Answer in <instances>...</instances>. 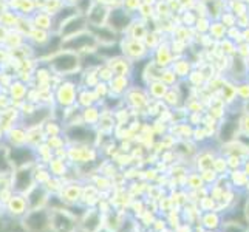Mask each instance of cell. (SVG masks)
Masks as SVG:
<instances>
[{
	"instance_id": "83f0119b",
	"label": "cell",
	"mask_w": 249,
	"mask_h": 232,
	"mask_svg": "<svg viewBox=\"0 0 249 232\" xmlns=\"http://www.w3.org/2000/svg\"><path fill=\"white\" fill-rule=\"evenodd\" d=\"M74 232H85V231H82V229H81V228H78V229H76V231H74Z\"/></svg>"
},
{
	"instance_id": "52a82bcc",
	"label": "cell",
	"mask_w": 249,
	"mask_h": 232,
	"mask_svg": "<svg viewBox=\"0 0 249 232\" xmlns=\"http://www.w3.org/2000/svg\"><path fill=\"white\" fill-rule=\"evenodd\" d=\"M238 119H226V121H223L220 128H218V140L225 144H229L232 143L235 138H237V132H238Z\"/></svg>"
},
{
	"instance_id": "ac0fdd59",
	"label": "cell",
	"mask_w": 249,
	"mask_h": 232,
	"mask_svg": "<svg viewBox=\"0 0 249 232\" xmlns=\"http://www.w3.org/2000/svg\"><path fill=\"white\" fill-rule=\"evenodd\" d=\"M215 206V200L211 198V196H204V198H200V208L203 212H208V211H215L213 209Z\"/></svg>"
},
{
	"instance_id": "3957f363",
	"label": "cell",
	"mask_w": 249,
	"mask_h": 232,
	"mask_svg": "<svg viewBox=\"0 0 249 232\" xmlns=\"http://www.w3.org/2000/svg\"><path fill=\"white\" fill-rule=\"evenodd\" d=\"M102 223H104L102 212L96 208H87L79 218V228L85 232H98L102 228Z\"/></svg>"
},
{
	"instance_id": "d4e9b609",
	"label": "cell",
	"mask_w": 249,
	"mask_h": 232,
	"mask_svg": "<svg viewBox=\"0 0 249 232\" xmlns=\"http://www.w3.org/2000/svg\"><path fill=\"white\" fill-rule=\"evenodd\" d=\"M243 172H245V174H246V177L249 178V158L246 160V161H243Z\"/></svg>"
},
{
	"instance_id": "cb8c5ba5",
	"label": "cell",
	"mask_w": 249,
	"mask_h": 232,
	"mask_svg": "<svg viewBox=\"0 0 249 232\" xmlns=\"http://www.w3.org/2000/svg\"><path fill=\"white\" fill-rule=\"evenodd\" d=\"M240 127H242L243 133L249 136V116H245L242 121H240Z\"/></svg>"
},
{
	"instance_id": "7a4b0ae2",
	"label": "cell",
	"mask_w": 249,
	"mask_h": 232,
	"mask_svg": "<svg viewBox=\"0 0 249 232\" xmlns=\"http://www.w3.org/2000/svg\"><path fill=\"white\" fill-rule=\"evenodd\" d=\"M78 228V218L68 211H51V229L54 232H74Z\"/></svg>"
},
{
	"instance_id": "8fae6325",
	"label": "cell",
	"mask_w": 249,
	"mask_h": 232,
	"mask_svg": "<svg viewBox=\"0 0 249 232\" xmlns=\"http://www.w3.org/2000/svg\"><path fill=\"white\" fill-rule=\"evenodd\" d=\"M223 218L220 217V214L217 211H208L203 214L201 225L208 231H218L221 228Z\"/></svg>"
},
{
	"instance_id": "44dd1931",
	"label": "cell",
	"mask_w": 249,
	"mask_h": 232,
	"mask_svg": "<svg viewBox=\"0 0 249 232\" xmlns=\"http://www.w3.org/2000/svg\"><path fill=\"white\" fill-rule=\"evenodd\" d=\"M99 36L102 34V40L106 42H115V33H111L110 30H98L96 31Z\"/></svg>"
},
{
	"instance_id": "9a60e30c",
	"label": "cell",
	"mask_w": 249,
	"mask_h": 232,
	"mask_svg": "<svg viewBox=\"0 0 249 232\" xmlns=\"http://www.w3.org/2000/svg\"><path fill=\"white\" fill-rule=\"evenodd\" d=\"M220 232H249V226L237 221H223Z\"/></svg>"
},
{
	"instance_id": "ba28073f",
	"label": "cell",
	"mask_w": 249,
	"mask_h": 232,
	"mask_svg": "<svg viewBox=\"0 0 249 232\" xmlns=\"http://www.w3.org/2000/svg\"><path fill=\"white\" fill-rule=\"evenodd\" d=\"M67 135L70 140L76 143H82V144H89L94 140V132L85 125H73L71 128L67 130Z\"/></svg>"
},
{
	"instance_id": "5b68a950",
	"label": "cell",
	"mask_w": 249,
	"mask_h": 232,
	"mask_svg": "<svg viewBox=\"0 0 249 232\" xmlns=\"http://www.w3.org/2000/svg\"><path fill=\"white\" fill-rule=\"evenodd\" d=\"M5 209L8 215H11L14 218H23L28 214V203L27 198L22 194H14L11 195V198L6 201Z\"/></svg>"
},
{
	"instance_id": "8992f818",
	"label": "cell",
	"mask_w": 249,
	"mask_h": 232,
	"mask_svg": "<svg viewBox=\"0 0 249 232\" xmlns=\"http://www.w3.org/2000/svg\"><path fill=\"white\" fill-rule=\"evenodd\" d=\"M34 177L31 174V170L27 169H19L14 174V181H13V191L16 194H25L28 192L33 187Z\"/></svg>"
},
{
	"instance_id": "9c48e42d",
	"label": "cell",
	"mask_w": 249,
	"mask_h": 232,
	"mask_svg": "<svg viewBox=\"0 0 249 232\" xmlns=\"http://www.w3.org/2000/svg\"><path fill=\"white\" fill-rule=\"evenodd\" d=\"M82 192H84V187L78 183H71V184H67L61 189V196H62V200L67 203V204H76V203H79L81 198H82Z\"/></svg>"
},
{
	"instance_id": "277c9868",
	"label": "cell",
	"mask_w": 249,
	"mask_h": 232,
	"mask_svg": "<svg viewBox=\"0 0 249 232\" xmlns=\"http://www.w3.org/2000/svg\"><path fill=\"white\" fill-rule=\"evenodd\" d=\"M27 203H28V209L34 211V209H40V208H45L48 198H50V194H48V189L45 186H33L28 194H27Z\"/></svg>"
},
{
	"instance_id": "7c38bea8",
	"label": "cell",
	"mask_w": 249,
	"mask_h": 232,
	"mask_svg": "<svg viewBox=\"0 0 249 232\" xmlns=\"http://www.w3.org/2000/svg\"><path fill=\"white\" fill-rule=\"evenodd\" d=\"M130 23V17L125 11L121 10H115L110 13V27L115 28V30H124L128 27Z\"/></svg>"
},
{
	"instance_id": "2e32d148",
	"label": "cell",
	"mask_w": 249,
	"mask_h": 232,
	"mask_svg": "<svg viewBox=\"0 0 249 232\" xmlns=\"http://www.w3.org/2000/svg\"><path fill=\"white\" fill-rule=\"evenodd\" d=\"M213 160H215V157L213 155H211V153H203V155H200L198 157V169H201V170H208V169H212V166H213Z\"/></svg>"
},
{
	"instance_id": "f1b7e54d",
	"label": "cell",
	"mask_w": 249,
	"mask_h": 232,
	"mask_svg": "<svg viewBox=\"0 0 249 232\" xmlns=\"http://www.w3.org/2000/svg\"><path fill=\"white\" fill-rule=\"evenodd\" d=\"M44 232H54V231H53V229H51V228H50V229H47V231H44Z\"/></svg>"
},
{
	"instance_id": "7402d4cb",
	"label": "cell",
	"mask_w": 249,
	"mask_h": 232,
	"mask_svg": "<svg viewBox=\"0 0 249 232\" xmlns=\"http://www.w3.org/2000/svg\"><path fill=\"white\" fill-rule=\"evenodd\" d=\"M11 169V164H10V161H8L6 158H5V155L0 152V172L2 174H5V172H8Z\"/></svg>"
},
{
	"instance_id": "30bf717a",
	"label": "cell",
	"mask_w": 249,
	"mask_h": 232,
	"mask_svg": "<svg viewBox=\"0 0 249 232\" xmlns=\"http://www.w3.org/2000/svg\"><path fill=\"white\" fill-rule=\"evenodd\" d=\"M34 160V152L28 147H14L10 152V161L17 167H22Z\"/></svg>"
},
{
	"instance_id": "4fadbf2b",
	"label": "cell",
	"mask_w": 249,
	"mask_h": 232,
	"mask_svg": "<svg viewBox=\"0 0 249 232\" xmlns=\"http://www.w3.org/2000/svg\"><path fill=\"white\" fill-rule=\"evenodd\" d=\"M94 44V39L91 36H79V37H74L71 40H68L64 44L65 48H71V50H82L89 45Z\"/></svg>"
},
{
	"instance_id": "ffe728a7",
	"label": "cell",
	"mask_w": 249,
	"mask_h": 232,
	"mask_svg": "<svg viewBox=\"0 0 249 232\" xmlns=\"http://www.w3.org/2000/svg\"><path fill=\"white\" fill-rule=\"evenodd\" d=\"M71 25H76V28H82L84 27V19H74L70 22ZM74 33V27H68V25H65L64 30H62V34H73Z\"/></svg>"
},
{
	"instance_id": "d6986e66",
	"label": "cell",
	"mask_w": 249,
	"mask_h": 232,
	"mask_svg": "<svg viewBox=\"0 0 249 232\" xmlns=\"http://www.w3.org/2000/svg\"><path fill=\"white\" fill-rule=\"evenodd\" d=\"M99 16L104 19V16H106V10H104V6H96L93 10V13L90 14V20L93 23H101V19H99Z\"/></svg>"
},
{
	"instance_id": "5bb4252c",
	"label": "cell",
	"mask_w": 249,
	"mask_h": 232,
	"mask_svg": "<svg viewBox=\"0 0 249 232\" xmlns=\"http://www.w3.org/2000/svg\"><path fill=\"white\" fill-rule=\"evenodd\" d=\"M76 61V57L73 56H61V57H57L53 61V65L57 68V70H61V71H68V70H73V68L78 65V64H68V62H74Z\"/></svg>"
},
{
	"instance_id": "4316f807",
	"label": "cell",
	"mask_w": 249,
	"mask_h": 232,
	"mask_svg": "<svg viewBox=\"0 0 249 232\" xmlns=\"http://www.w3.org/2000/svg\"><path fill=\"white\" fill-rule=\"evenodd\" d=\"M98 232H113V231H111V229H108V228H101Z\"/></svg>"
},
{
	"instance_id": "6da1fadb",
	"label": "cell",
	"mask_w": 249,
	"mask_h": 232,
	"mask_svg": "<svg viewBox=\"0 0 249 232\" xmlns=\"http://www.w3.org/2000/svg\"><path fill=\"white\" fill-rule=\"evenodd\" d=\"M22 221L28 232H44L51 228V211L48 208L28 211Z\"/></svg>"
},
{
	"instance_id": "603a6c76",
	"label": "cell",
	"mask_w": 249,
	"mask_h": 232,
	"mask_svg": "<svg viewBox=\"0 0 249 232\" xmlns=\"http://www.w3.org/2000/svg\"><path fill=\"white\" fill-rule=\"evenodd\" d=\"M161 87H164L162 84H153V87H152V93H153V96H157V98H160V96H162V94L166 93V89H162L161 90Z\"/></svg>"
},
{
	"instance_id": "484cf974",
	"label": "cell",
	"mask_w": 249,
	"mask_h": 232,
	"mask_svg": "<svg viewBox=\"0 0 249 232\" xmlns=\"http://www.w3.org/2000/svg\"><path fill=\"white\" fill-rule=\"evenodd\" d=\"M245 214H246V218L249 221V198H246V201H245Z\"/></svg>"
},
{
	"instance_id": "e0dca14e",
	"label": "cell",
	"mask_w": 249,
	"mask_h": 232,
	"mask_svg": "<svg viewBox=\"0 0 249 232\" xmlns=\"http://www.w3.org/2000/svg\"><path fill=\"white\" fill-rule=\"evenodd\" d=\"M187 184L191 186L192 189H201V187L204 186V181H203L201 175L192 174V175H189V177H187Z\"/></svg>"
}]
</instances>
